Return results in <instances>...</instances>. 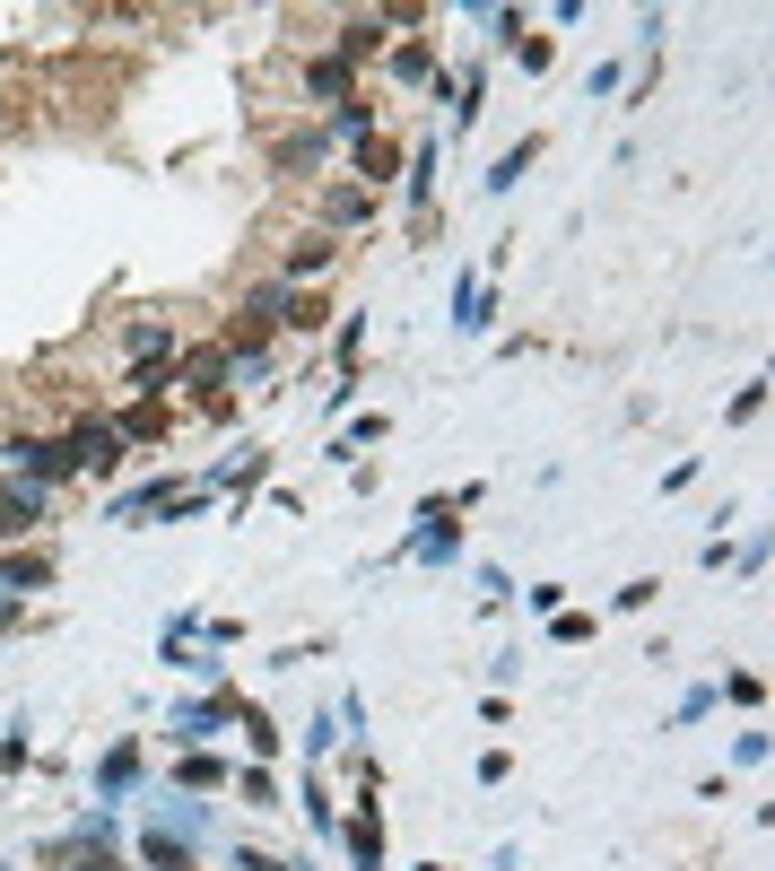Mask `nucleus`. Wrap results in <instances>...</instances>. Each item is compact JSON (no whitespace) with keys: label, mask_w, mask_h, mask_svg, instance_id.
Listing matches in <instances>:
<instances>
[{"label":"nucleus","mask_w":775,"mask_h":871,"mask_svg":"<svg viewBox=\"0 0 775 871\" xmlns=\"http://www.w3.org/2000/svg\"><path fill=\"white\" fill-rule=\"evenodd\" d=\"M9 454H18L26 471H44V480H53V471H70V445H9Z\"/></svg>","instance_id":"1"},{"label":"nucleus","mask_w":775,"mask_h":871,"mask_svg":"<svg viewBox=\"0 0 775 871\" xmlns=\"http://www.w3.org/2000/svg\"><path fill=\"white\" fill-rule=\"evenodd\" d=\"M88 871H123V863H105V855H97V863H88Z\"/></svg>","instance_id":"2"}]
</instances>
